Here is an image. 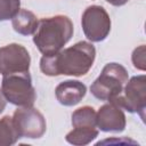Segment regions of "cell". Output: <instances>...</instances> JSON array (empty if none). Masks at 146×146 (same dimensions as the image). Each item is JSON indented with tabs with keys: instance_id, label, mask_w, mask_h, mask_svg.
Wrapping results in <instances>:
<instances>
[{
	"instance_id": "obj_11",
	"label": "cell",
	"mask_w": 146,
	"mask_h": 146,
	"mask_svg": "<svg viewBox=\"0 0 146 146\" xmlns=\"http://www.w3.org/2000/svg\"><path fill=\"white\" fill-rule=\"evenodd\" d=\"M38 23L39 21L36 16L27 9H19L18 13L11 18L13 29L22 35L33 34L38 27Z\"/></svg>"
},
{
	"instance_id": "obj_5",
	"label": "cell",
	"mask_w": 146,
	"mask_h": 146,
	"mask_svg": "<svg viewBox=\"0 0 146 146\" xmlns=\"http://www.w3.org/2000/svg\"><path fill=\"white\" fill-rule=\"evenodd\" d=\"M112 103L130 113H139L144 120L146 108V76L143 74L128 80L122 92Z\"/></svg>"
},
{
	"instance_id": "obj_17",
	"label": "cell",
	"mask_w": 146,
	"mask_h": 146,
	"mask_svg": "<svg viewBox=\"0 0 146 146\" xmlns=\"http://www.w3.org/2000/svg\"><path fill=\"white\" fill-rule=\"evenodd\" d=\"M6 103H7V99H6V97L3 96V94H2V90L0 89V114L3 112V110H5V107H6Z\"/></svg>"
},
{
	"instance_id": "obj_3",
	"label": "cell",
	"mask_w": 146,
	"mask_h": 146,
	"mask_svg": "<svg viewBox=\"0 0 146 146\" xmlns=\"http://www.w3.org/2000/svg\"><path fill=\"white\" fill-rule=\"evenodd\" d=\"M128 79V71L124 66L117 63H108L90 86V92L99 100L112 102L122 92Z\"/></svg>"
},
{
	"instance_id": "obj_6",
	"label": "cell",
	"mask_w": 146,
	"mask_h": 146,
	"mask_svg": "<svg viewBox=\"0 0 146 146\" xmlns=\"http://www.w3.org/2000/svg\"><path fill=\"white\" fill-rule=\"evenodd\" d=\"M13 122L19 138L36 139L42 137L47 129L44 116L32 106L17 108L13 114Z\"/></svg>"
},
{
	"instance_id": "obj_13",
	"label": "cell",
	"mask_w": 146,
	"mask_h": 146,
	"mask_svg": "<svg viewBox=\"0 0 146 146\" xmlns=\"http://www.w3.org/2000/svg\"><path fill=\"white\" fill-rule=\"evenodd\" d=\"M97 136L98 130L96 128H74L66 135L65 139L72 145L83 146L91 143Z\"/></svg>"
},
{
	"instance_id": "obj_12",
	"label": "cell",
	"mask_w": 146,
	"mask_h": 146,
	"mask_svg": "<svg viewBox=\"0 0 146 146\" xmlns=\"http://www.w3.org/2000/svg\"><path fill=\"white\" fill-rule=\"evenodd\" d=\"M73 128H96L97 113L91 106H82L72 113Z\"/></svg>"
},
{
	"instance_id": "obj_14",
	"label": "cell",
	"mask_w": 146,
	"mask_h": 146,
	"mask_svg": "<svg viewBox=\"0 0 146 146\" xmlns=\"http://www.w3.org/2000/svg\"><path fill=\"white\" fill-rule=\"evenodd\" d=\"M19 139L16 128L13 122V117L6 115L0 119V146L14 145Z\"/></svg>"
},
{
	"instance_id": "obj_10",
	"label": "cell",
	"mask_w": 146,
	"mask_h": 146,
	"mask_svg": "<svg viewBox=\"0 0 146 146\" xmlns=\"http://www.w3.org/2000/svg\"><path fill=\"white\" fill-rule=\"evenodd\" d=\"M86 92L87 87L78 80H67L60 82L55 89L57 100L64 106H74L79 104L86 96Z\"/></svg>"
},
{
	"instance_id": "obj_2",
	"label": "cell",
	"mask_w": 146,
	"mask_h": 146,
	"mask_svg": "<svg viewBox=\"0 0 146 146\" xmlns=\"http://www.w3.org/2000/svg\"><path fill=\"white\" fill-rule=\"evenodd\" d=\"M73 23L65 15L42 18L33 33V42L43 55L58 52L73 35Z\"/></svg>"
},
{
	"instance_id": "obj_1",
	"label": "cell",
	"mask_w": 146,
	"mask_h": 146,
	"mask_svg": "<svg viewBox=\"0 0 146 146\" xmlns=\"http://www.w3.org/2000/svg\"><path fill=\"white\" fill-rule=\"evenodd\" d=\"M95 58V47L87 41H80L58 52L43 55L40 59V70L49 76H82L89 72Z\"/></svg>"
},
{
	"instance_id": "obj_15",
	"label": "cell",
	"mask_w": 146,
	"mask_h": 146,
	"mask_svg": "<svg viewBox=\"0 0 146 146\" xmlns=\"http://www.w3.org/2000/svg\"><path fill=\"white\" fill-rule=\"evenodd\" d=\"M21 0H0V22L13 18L19 10Z\"/></svg>"
},
{
	"instance_id": "obj_18",
	"label": "cell",
	"mask_w": 146,
	"mask_h": 146,
	"mask_svg": "<svg viewBox=\"0 0 146 146\" xmlns=\"http://www.w3.org/2000/svg\"><path fill=\"white\" fill-rule=\"evenodd\" d=\"M108 3H111V5H113V6H116V7H119V6H123V5H125L129 0H106Z\"/></svg>"
},
{
	"instance_id": "obj_4",
	"label": "cell",
	"mask_w": 146,
	"mask_h": 146,
	"mask_svg": "<svg viewBox=\"0 0 146 146\" xmlns=\"http://www.w3.org/2000/svg\"><path fill=\"white\" fill-rule=\"evenodd\" d=\"M1 90L7 102L19 107L33 106L36 98L29 71L3 75Z\"/></svg>"
},
{
	"instance_id": "obj_7",
	"label": "cell",
	"mask_w": 146,
	"mask_h": 146,
	"mask_svg": "<svg viewBox=\"0 0 146 146\" xmlns=\"http://www.w3.org/2000/svg\"><path fill=\"white\" fill-rule=\"evenodd\" d=\"M82 30L91 42H100L107 38L111 31V18L102 6H89L82 14Z\"/></svg>"
},
{
	"instance_id": "obj_8",
	"label": "cell",
	"mask_w": 146,
	"mask_h": 146,
	"mask_svg": "<svg viewBox=\"0 0 146 146\" xmlns=\"http://www.w3.org/2000/svg\"><path fill=\"white\" fill-rule=\"evenodd\" d=\"M31 57L27 49L18 43H10L0 48V74L27 72Z\"/></svg>"
},
{
	"instance_id": "obj_9",
	"label": "cell",
	"mask_w": 146,
	"mask_h": 146,
	"mask_svg": "<svg viewBox=\"0 0 146 146\" xmlns=\"http://www.w3.org/2000/svg\"><path fill=\"white\" fill-rule=\"evenodd\" d=\"M125 115L123 110L110 102L97 112V127L105 132H121L125 128Z\"/></svg>"
},
{
	"instance_id": "obj_16",
	"label": "cell",
	"mask_w": 146,
	"mask_h": 146,
	"mask_svg": "<svg viewBox=\"0 0 146 146\" xmlns=\"http://www.w3.org/2000/svg\"><path fill=\"white\" fill-rule=\"evenodd\" d=\"M145 54H146L145 52V46L141 44L133 50L132 56H131L133 66L138 70H141V71H145V68H146V60H145L146 55Z\"/></svg>"
}]
</instances>
